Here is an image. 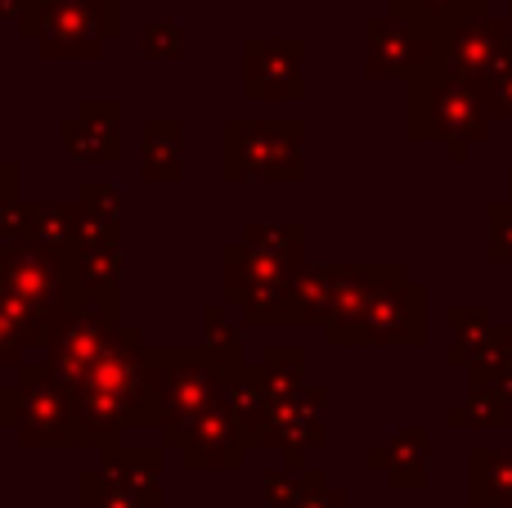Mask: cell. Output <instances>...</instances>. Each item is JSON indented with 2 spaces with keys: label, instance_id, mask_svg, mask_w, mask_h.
<instances>
[{
  "label": "cell",
  "instance_id": "6da1fadb",
  "mask_svg": "<svg viewBox=\"0 0 512 508\" xmlns=\"http://www.w3.org/2000/svg\"><path fill=\"white\" fill-rule=\"evenodd\" d=\"M77 410L90 446L113 450L117 437L131 428H158V396L144 365L140 329L126 333L117 351H108L95 369L77 383Z\"/></svg>",
  "mask_w": 512,
  "mask_h": 508
},
{
  "label": "cell",
  "instance_id": "7a4b0ae2",
  "mask_svg": "<svg viewBox=\"0 0 512 508\" xmlns=\"http://www.w3.org/2000/svg\"><path fill=\"white\" fill-rule=\"evenodd\" d=\"M144 365H149V383L158 396V428L167 432V446L185 428H194L203 414L221 410L225 387L243 369L239 347H144Z\"/></svg>",
  "mask_w": 512,
  "mask_h": 508
},
{
  "label": "cell",
  "instance_id": "3957f363",
  "mask_svg": "<svg viewBox=\"0 0 512 508\" xmlns=\"http://www.w3.org/2000/svg\"><path fill=\"white\" fill-rule=\"evenodd\" d=\"M490 126H495V117H490V99L481 81L459 77L445 63H427L409 81V135L414 140L445 144V153L459 162L486 140Z\"/></svg>",
  "mask_w": 512,
  "mask_h": 508
},
{
  "label": "cell",
  "instance_id": "277c9868",
  "mask_svg": "<svg viewBox=\"0 0 512 508\" xmlns=\"http://www.w3.org/2000/svg\"><path fill=\"white\" fill-rule=\"evenodd\" d=\"M126 324L117 302H81V297H63L59 311L50 315L45 329V369L59 378L63 387L77 392V383L126 342Z\"/></svg>",
  "mask_w": 512,
  "mask_h": 508
},
{
  "label": "cell",
  "instance_id": "5b68a950",
  "mask_svg": "<svg viewBox=\"0 0 512 508\" xmlns=\"http://www.w3.org/2000/svg\"><path fill=\"white\" fill-rule=\"evenodd\" d=\"M0 423L18 432V441L32 450L50 446H90L86 428H81L77 392L63 387L45 365L23 369L14 387L0 392Z\"/></svg>",
  "mask_w": 512,
  "mask_h": 508
},
{
  "label": "cell",
  "instance_id": "8992f818",
  "mask_svg": "<svg viewBox=\"0 0 512 508\" xmlns=\"http://www.w3.org/2000/svg\"><path fill=\"white\" fill-rule=\"evenodd\" d=\"M18 32L45 59H95L108 36L122 32L117 0H27Z\"/></svg>",
  "mask_w": 512,
  "mask_h": 508
},
{
  "label": "cell",
  "instance_id": "52a82bcc",
  "mask_svg": "<svg viewBox=\"0 0 512 508\" xmlns=\"http://www.w3.org/2000/svg\"><path fill=\"white\" fill-rule=\"evenodd\" d=\"M301 122H230L225 126V180H265V185H297L306 176L301 162Z\"/></svg>",
  "mask_w": 512,
  "mask_h": 508
},
{
  "label": "cell",
  "instance_id": "ba28073f",
  "mask_svg": "<svg viewBox=\"0 0 512 508\" xmlns=\"http://www.w3.org/2000/svg\"><path fill=\"white\" fill-rule=\"evenodd\" d=\"M297 284H301V266H292V261L256 252L248 243L225 248V302H239L252 324L292 320Z\"/></svg>",
  "mask_w": 512,
  "mask_h": 508
},
{
  "label": "cell",
  "instance_id": "9c48e42d",
  "mask_svg": "<svg viewBox=\"0 0 512 508\" xmlns=\"http://www.w3.org/2000/svg\"><path fill=\"white\" fill-rule=\"evenodd\" d=\"M68 288V252L45 243H9L0 248V297L32 306L41 315H54Z\"/></svg>",
  "mask_w": 512,
  "mask_h": 508
},
{
  "label": "cell",
  "instance_id": "30bf717a",
  "mask_svg": "<svg viewBox=\"0 0 512 508\" xmlns=\"http://www.w3.org/2000/svg\"><path fill=\"white\" fill-rule=\"evenodd\" d=\"M436 63L486 86L495 72H504L512 63V18L477 14L454 23L450 32L436 36Z\"/></svg>",
  "mask_w": 512,
  "mask_h": 508
},
{
  "label": "cell",
  "instance_id": "8fae6325",
  "mask_svg": "<svg viewBox=\"0 0 512 508\" xmlns=\"http://www.w3.org/2000/svg\"><path fill=\"white\" fill-rule=\"evenodd\" d=\"M364 50H369V77L414 81L427 63H436V36L418 27L414 18L387 14L364 27Z\"/></svg>",
  "mask_w": 512,
  "mask_h": 508
},
{
  "label": "cell",
  "instance_id": "7c38bea8",
  "mask_svg": "<svg viewBox=\"0 0 512 508\" xmlns=\"http://www.w3.org/2000/svg\"><path fill=\"white\" fill-rule=\"evenodd\" d=\"M360 342H373V347H418V342H427V288L409 284L405 275L391 279L373 302L369 320H364Z\"/></svg>",
  "mask_w": 512,
  "mask_h": 508
},
{
  "label": "cell",
  "instance_id": "4fadbf2b",
  "mask_svg": "<svg viewBox=\"0 0 512 508\" xmlns=\"http://www.w3.org/2000/svg\"><path fill=\"white\" fill-rule=\"evenodd\" d=\"M301 54L306 41H248L243 45V86L248 99H301Z\"/></svg>",
  "mask_w": 512,
  "mask_h": 508
},
{
  "label": "cell",
  "instance_id": "5bb4252c",
  "mask_svg": "<svg viewBox=\"0 0 512 508\" xmlns=\"http://www.w3.org/2000/svg\"><path fill=\"white\" fill-rule=\"evenodd\" d=\"M122 104L113 99H90V104L77 108L72 122L59 126V140H63V158L72 162H113L122 158Z\"/></svg>",
  "mask_w": 512,
  "mask_h": 508
},
{
  "label": "cell",
  "instance_id": "9a60e30c",
  "mask_svg": "<svg viewBox=\"0 0 512 508\" xmlns=\"http://www.w3.org/2000/svg\"><path fill=\"white\" fill-rule=\"evenodd\" d=\"M171 446L180 450L185 468H239L243 455H248V437L239 432V423L221 410L203 414L194 428H185Z\"/></svg>",
  "mask_w": 512,
  "mask_h": 508
},
{
  "label": "cell",
  "instance_id": "2e32d148",
  "mask_svg": "<svg viewBox=\"0 0 512 508\" xmlns=\"http://www.w3.org/2000/svg\"><path fill=\"white\" fill-rule=\"evenodd\" d=\"M117 284H122V252L117 243H90V248L68 252V297L81 302H117Z\"/></svg>",
  "mask_w": 512,
  "mask_h": 508
},
{
  "label": "cell",
  "instance_id": "e0dca14e",
  "mask_svg": "<svg viewBox=\"0 0 512 508\" xmlns=\"http://www.w3.org/2000/svg\"><path fill=\"white\" fill-rule=\"evenodd\" d=\"M369 464H378L396 491H418L432 477L427 473V464H432V437H427V428H405L382 450H373Z\"/></svg>",
  "mask_w": 512,
  "mask_h": 508
},
{
  "label": "cell",
  "instance_id": "ac0fdd59",
  "mask_svg": "<svg viewBox=\"0 0 512 508\" xmlns=\"http://www.w3.org/2000/svg\"><path fill=\"white\" fill-rule=\"evenodd\" d=\"M140 167L149 185H176L185 176V126L158 117L140 131Z\"/></svg>",
  "mask_w": 512,
  "mask_h": 508
},
{
  "label": "cell",
  "instance_id": "d6986e66",
  "mask_svg": "<svg viewBox=\"0 0 512 508\" xmlns=\"http://www.w3.org/2000/svg\"><path fill=\"white\" fill-rule=\"evenodd\" d=\"M270 383L261 369H239L225 387V414L239 423V432L248 437V446H265L261 432L270 428Z\"/></svg>",
  "mask_w": 512,
  "mask_h": 508
},
{
  "label": "cell",
  "instance_id": "ffe728a7",
  "mask_svg": "<svg viewBox=\"0 0 512 508\" xmlns=\"http://www.w3.org/2000/svg\"><path fill=\"white\" fill-rule=\"evenodd\" d=\"M468 500L472 508H512V450H472Z\"/></svg>",
  "mask_w": 512,
  "mask_h": 508
},
{
  "label": "cell",
  "instance_id": "44dd1931",
  "mask_svg": "<svg viewBox=\"0 0 512 508\" xmlns=\"http://www.w3.org/2000/svg\"><path fill=\"white\" fill-rule=\"evenodd\" d=\"M450 324H454L450 365L454 369H472L490 351L499 324L490 320V306L486 302H459V306H450Z\"/></svg>",
  "mask_w": 512,
  "mask_h": 508
},
{
  "label": "cell",
  "instance_id": "7402d4cb",
  "mask_svg": "<svg viewBox=\"0 0 512 508\" xmlns=\"http://www.w3.org/2000/svg\"><path fill=\"white\" fill-rule=\"evenodd\" d=\"M99 473L108 477V482L126 486V491H135L140 500H153L162 504V455L158 450H108L104 455V468Z\"/></svg>",
  "mask_w": 512,
  "mask_h": 508
},
{
  "label": "cell",
  "instance_id": "603a6c76",
  "mask_svg": "<svg viewBox=\"0 0 512 508\" xmlns=\"http://www.w3.org/2000/svg\"><path fill=\"white\" fill-rule=\"evenodd\" d=\"M27 239L45 248H77V203H32L27 207Z\"/></svg>",
  "mask_w": 512,
  "mask_h": 508
},
{
  "label": "cell",
  "instance_id": "cb8c5ba5",
  "mask_svg": "<svg viewBox=\"0 0 512 508\" xmlns=\"http://www.w3.org/2000/svg\"><path fill=\"white\" fill-rule=\"evenodd\" d=\"M477 14H490V0H405V5L396 9V18H414V23L427 27L432 36L450 32L454 23L477 18Z\"/></svg>",
  "mask_w": 512,
  "mask_h": 508
},
{
  "label": "cell",
  "instance_id": "d4e9b609",
  "mask_svg": "<svg viewBox=\"0 0 512 508\" xmlns=\"http://www.w3.org/2000/svg\"><path fill=\"white\" fill-rule=\"evenodd\" d=\"M243 243L256 248V252H270V257L301 266V252H306V230H301V225H252V230L243 234Z\"/></svg>",
  "mask_w": 512,
  "mask_h": 508
},
{
  "label": "cell",
  "instance_id": "484cf974",
  "mask_svg": "<svg viewBox=\"0 0 512 508\" xmlns=\"http://www.w3.org/2000/svg\"><path fill=\"white\" fill-rule=\"evenodd\" d=\"M508 419H512V405L499 401L495 392H477V387H472L468 401L450 410V428H504Z\"/></svg>",
  "mask_w": 512,
  "mask_h": 508
},
{
  "label": "cell",
  "instance_id": "4316f807",
  "mask_svg": "<svg viewBox=\"0 0 512 508\" xmlns=\"http://www.w3.org/2000/svg\"><path fill=\"white\" fill-rule=\"evenodd\" d=\"M81 508H158L153 500H140L135 491L108 482L104 473H86L81 477Z\"/></svg>",
  "mask_w": 512,
  "mask_h": 508
},
{
  "label": "cell",
  "instance_id": "83f0119b",
  "mask_svg": "<svg viewBox=\"0 0 512 508\" xmlns=\"http://www.w3.org/2000/svg\"><path fill=\"white\" fill-rule=\"evenodd\" d=\"M468 374H472V387H477V392H495L499 401L512 405V360L508 356H499V351H486V356H481L477 365L468 369Z\"/></svg>",
  "mask_w": 512,
  "mask_h": 508
},
{
  "label": "cell",
  "instance_id": "f1b7e54d",
  "mask_svg": "<svg viewBox=\"0 0 512 508\" xmlns=\"http://www.w3.org/2000/svg\"><path fill=\"white\" fill-rule=\"evenodd\" d=\"M140 50H144V59H180V54H185L180 23H171V18H153V23H144Z\"/></svg>",
  "mask_w": 512,
  "mask_h": 508
},
{
  "label": "cell",
  "instance_id": "f546056e",
  "mask_svg": "<svg viewBox=\"0 0 512 508\" xmlns=\"http://www.w3.org/2000/svg\"><path fill=\"white\" fill-rule=\"evenodd\" d=\"M490 261L512 266V203H490Z\"/></svg>",
  "mask_w": 512,
  "mask_h": 508
},
{
  "label": "cell",
  "instance_id": "4dcf8cb0",
  "mask_svg": "<svg viewBox=\"0 0 512 508\" xmlns=\"http://www.w3.org/2000/svg\"><path fill=\"white\" fill-rule=\"evenodd\" d=\"M486 99H490V117L495 122L499 117H512V63L486 81Z\"/></svg>",
  "mask_w": 512,
  "mask_h": 508
},
{
  "label": "cell",
  "instance_id": "1f68e13d",
  "mask_svg": "<svg viewBox=\"0 0 512 508\" xmlns=\"http://www.w3.org/2000/svg\"><path fill=\"white\" fill-rule=\"evenodd\" d=\"M27 0H0V18H23Z\"/></svg>",
  "mask_w": 512,
  "mask_h": 508
},
{
  "label": "cell",
  "instance_id": "d6a6232c",
  "mask_svg": "<svg viewBox=\"0 0 512 508\" xmlns=\"http://www.w3.org/2000/svg\"><path fill=\"white\" fill-rule=\"evenodd\" d=\"M400 5H405V0H387V14H396V9H400Z\"/></svg>",
  "mask_w": 512,
  "mask_h": 508
},
{
  "label": "cell",
  "instance_id": "836d02e7",
  "mask_svg": "<svg viewBox=\"0 0 512 508\" xmlns=\"http://www.w3.org/2000/svg\"><path fill=\"white\" fill-rule=\"evenodd\" d=\"M508 203H512V167H508Z\"/></svg>",
  "mask_w": 512,
  "mask_h": 508
},
{
  "label": "cell",
  "instance_id": "e575fe53",
  "mask_svg": "<svg viewBox=\"0 0 512 508\" xmlns=\"http://www.w3.org/2000/svg\"><path fill=\"white\" fill-rule=\"evenodd\" d=\"M508 18H512V0H508Z\"/></svg>",
  "mask_w": 512,
  "mask_h": 508
}]
</instances>
